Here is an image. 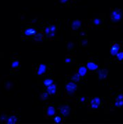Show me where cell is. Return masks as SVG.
Listing matches in <instances>:
<instances>
[{"mask_svg":"<svg viewBox=\"0 0 123 124\" xmlns=\"http://www.w3.org/2000/svg\"><path fill=\"white\" fill-rule=\"evenodd\" d=\"M52 84H53V80H52V79H45V81H44V85H45V86H49L50 85H52Z\"/></svg>","mask_w":123,"mask_h":124,"instance_id":"obj_19","label":"cell"},{"mask_svg":"<svg viewBox=\"0 0 123 124\" xmlns=\"http://www.w3.org/2000/svg\"><path fill=\"white\" fill-rule=\"evenodd\" d=\"M24 34H26L27 36H31V35H35L36 34V31L34 29L30 28L27 29V30H25Z\"/></svg>","mask_w":123,"mask_h":124,"instance_id":"obj_12","label":"cell"},{"mask_svg":"<svg viewBox=\"0 0 123 124\" xmlns=\"http://www.w3.org/2000/svg\"><path fill=\"white\" fill-rule=\"evenodd\" d=\"M40 98V99H41L42 101H45V100L48 98V93H41Z\"/></svg>","mask_w":123,"mask_h":124,"instance_id":"obj_20","label":"cell"},{"mask_svg":"<svg viewBox=\"0 0 123 124\" xmlns=\"http://www.w3.org/2000/svg\"><path fill=\"white\" fill-rule=\"evenodd\" d=\"M81 24V23L80 20H74L72 24V28L73 30H77L80 27Z\"/></svg>","mask_w":123,"mask_h":124,"instance_id":"obj_10","label":"cell"},{"mask_svg":"<svg viewBox=\"0 0 123 124\" xmlns=\"http://www.w3.org/2000/svg\"><path fill=\"white\" fill-rule=\"evenodd\" d=\"M68 46H70V47H68V48H69V49H71L73 47V44L72 43H70L68 44Z\"/></svg>","mask_w":123,"mask_h":124,"instance_id":"obj_25","label":"cell"},{"mask_svg":"<svg viewBox=\"0 0 123 124\" xmlns=\"http://www.w3.org/2000/svg\"><path fill=\"white\" fill-rule=\"evenodd\" d=\"M68 0H60V1H61V3L62 4H65V3H66Z\"/></svg>","mask_w":123,"mask_h":124,"instance_id":"obj_26","label":"cell"},{"mask_svg":"<svg viewBox=\"0 0 123 124\" xmlns=\"http://www.w3.org/2000/svg\"><path fill=\"white\" fill-rule=\"evenodd\" d=\"M56 31V27L54 25H51L50 27H48L45 29V33L47 34V37L51 38L54 36Z\"/></svg>","mask_w":123,"mask_h":124,"instance_id":"obj_2","label":"cell"},{"mask_svg":"<svg viewBox=\"0 0 123 124\" xmlns=\"http://www.w3.org/2000/svg\"><path fill=\"white\" fill-rule=\"evenodd\" d=\"M100 98H94L93 99H92V101L90 102V104H91V107L92 108H94V109H97L100 107Z\"/></svg>","mask_w":123,"mask_h":124,"instance_id":"obj_4","label":"cell"},{"mask_svg":"<svg viewBox=\"0 0 123 124\" xmlns=\"http://www.w3.org/2000/svg\"><path fill=\"white\" fill-rule=\"evenodd\" d=\"M115 105L116 107H120L123 106V94H120L116 98V101L115 102Z\"/></svg>","mask_w":123,"mask_h":124,"instance_id":"obj_6","label":"cell"},{"mask_svg":"<svg viewBox=\"0 0 123 124\" xmlns=\"http://www.w3.org/2000/svg\"><path fill=\"white\" fill-rule=\"evenodd\" d=\"M84 101V98H81V101Z\"/></svg>","mask_w":123,"mask_h":124,"instance_id":"obj_28","label":"cell"},{"mask_svg":"<svg viewBox=\"0 0 123 124\" xmlns=\"http://www.w3.org/2000/svg\"><path fill=\"white\" fill-rule=\"evenodd\" d=\"M119 50H120V45H118L117 43L114 44L111 47V55L116 56L118 53Z\"/></svg>","mask_w":123,"mask_h":124,"instance_id":"obj_7","label":"cell"},{"mask_svg":"<svg viewBox=\"0 0 123 124\" xmlns=\"http://www.w3.org/2000/svg\"><path fill=\"white\" fill-rule=\"evenodd\" d=\"M70 59H66V62H70Z\"/></svg>","mask_w":123,"mask_h":124,"instance_id":"obj_27","label":"cell"},{"mask_svg":"<svg viewBox=\"0 0 123 124\" xmlns=\"http://www.w3.org/2000/svg\"><path fill=\"white\" fill-rule=\"evenodd\" d=\"M46 70V66L45 64H40L38 70V75H42L45 72Z\"/></svg>","mask_w":123,"mask_h":124,"instance_id":"obj_13","label":"cell"},{"mask_svg":"<svg viewBox=\"0 0 123 124\" xmlns=\"http://www.w3.org/2000/svg\"><path fill=\"white\" fill-rule=\"evenodd\" d=\"M42 39H43V34H36L35 38H34L35 40H36V41H41Z\"/></svg>","mask_w":123,"mask_h":124,"instance_id":"obj_18","label":"cell"},{"mask_svg":"<svg viewBox=\"0 0 123 124\" xmlns=\"http://www.w3.org/2000/svg\"><path fill=\"white\" fill-rule=\"evenodd\" d=\"M18 66H19V62H17V61H15V62H14L12 63V67L13 68H16Z\"/></svg>","mask_w":123,"mask_h":124,"instance_id":"obj_22","label":"cell"},{"mask_svg":"<svg viewBox=\"0 0 123 124\" xmlns=\"http://www.w3.org/2000/svg\"><path fill=\"white\" fill-rule=\"evenodd\" d=\"M47 93H49V94H51V95H53V94H54L55 93H56V86L55 85H50L49 86H48V88H47Z\"/></svg>","mask_w":123,"mask_h":124,"instance_id":"obj_9","label":"cell"},{"mask_svg":"<svg viewBox=\"0 0 123 124\" xmlns=\"http://www.w3.org/2000/svg\"><path fill=\"white\" fill-rule=\"evenodd\" d=\"M55 114V109L53 107H49L47 108V114L49 116H52Z\"/></svg>","mask_w":123,"mask_h":124,"instance_id":"obj_15","label":"cell"},{"mask_svg":"<svg viewBox=\"0 0 123 124\" xmlns=\"http://www.w3.org/2000/svg\"><path fill=\"white\" fill-rule=\"evenodd\" d=\"M122 16H123V13H122L121 10L118 9V8H116V9H115L112 12L111 15V20L113 22L117 23V22H119L121 20Z\"/></svg>","mask_w":123,"mask_h":124,"instance_id":"obj_1","label":"cell"},{"mask_svg":"<svg viewBox=\"0 0 123 124\" xmlns=\"http://www.w3.org/2000/svg\"><path fill=\"white\" fill-rule=\"evenodd\" d=\"M60 109L62 114L65 116H67L70 113V107L68 105H62Z\"/></svg>","mask_w":123,"mask_h":124,"instance_id":"obj_5","label":"cell"},{"mask_svg":"<svg viewBox=\"0 0 123 124\" xmlns=\"http://www.w3.org/2000/svg\"><path fill=\"white\" fill-rule=\"evenodd\" d=\"M77 85L73 82H69L66 85V90L69 93H73L75 91L77 90Z\"/></svg>","mask_w":123,"mask_h":124,"instance_id":"obj_3","label":"cell"},{"mask_svg":"<svg viewBox=\"0 0 123 124\" xmlns=\"http://www.w3.org/2000/svg\"><path fill=\"white\" fill-rule=\"evenodd\" d=\"M72 80L74 82H77L79 81V79H80V75H79V74H74L72 76Z\"/></svg>","mask_w":123,"mask_h":124,"instance_id":"obj_17","label":"cell"},{"mask_svg":"<svg viewBox=\"0 0 123 124\" xmlns=\"http://www.w3.org/2000/svg\"><path fill=\"white\" fill-rule=\"evenodd\" d=\"M98 75H99V78L100 79H106L108 75V70L106 69H101L98 72Z\"/></svg>","mask_w":123,"mask_h":124,"instance_id":"obj_8","label":"cell"},{"mask_svg":"<svg viewBox=\"0 0 123 124\" xmlns=\"http://www.w3.org/2000/svg\"><path fill=\"white\" fill-rule=\"evenodd\" d=\"M16 122H17V118L15 116H11L8 120V124H15Z\"/></svg>","mask_w":123,"mask_h":124,"instance_id":"obj_14","label":"cell"},{"mask_svg":"<svg viewBox=\"0 0 123 124\" xmlns=\"http://www.w3.org/2000/svg\"><path fill=\"white\" fill-rule=\"evenodd\" d=\"M54 121H55V122H56V124H59L61 122V118L60 116H56L54 118Z\"/></svg>","mask_w":123,"mask_h":124,"instance_id":"obj_23","label":"cell"},{"mask_svg":"<svg viewBox=\"0 0 123 124\" xmlns=\"http://www.w3.org/2000/svg\"><path fill=\"white\" fill-rule=\"evenodd\" d=\"M86 72H87V70H86V68L85 67H81L79 70V74L81 76H84L86 73Z\"/></svg>","mask_w":123,"mask_h":124,"instance_id":"obj_16","label":"cell"},{"mask_svg":"<svg viewBox=\"0 0 123 124\" xmlns=\"http://www.w3.org/2000/svg\"><path fill=\"white\" fill-rule=\"evenodd\" d=\"M87 67L90 70H96L97 68H98V66L97 64L94 63H93V62H89V63H87Z\"/></svg>","mask_w":123,"mask_h":124,"instance_id":"obj_11","label":"cell"},{"mask_svg":"<svg viewBox=\"0 0 123 124\" xmlns=\"http://www.w3.org/2000/svg\"><path fill=\"white\" fill-rule=\"evenodd\" d=\"M116 56H117V59H118L119 61H122V60H123V52H118L117 54H116Z\"/></svg>","mask_w":123,"mask_h":124,"instance_id":"obj_21","label":"cell"},{"mask_svg":"<svg viewBox=\"0 0 123 124\" xmlns=\"http://www.w3.org/2000/svg\"><path fill=\"white\" fill-rule=\"evenodd\" d=\"M94 23L95 24H100V19H95Z\"/></svg>","mask_w":123,"mask_h":124,"instance_id":"obj_24","label":"cell"}]
</instances>
